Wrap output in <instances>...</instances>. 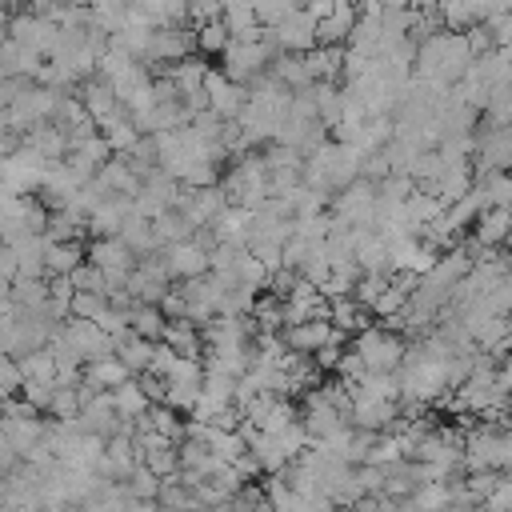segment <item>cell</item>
Returning a JSON list of instances; mask_svg holds the SVG:
<instances>
[{
  "label": "cell",
  "instance_id": "cell-1",
  "mask_svg": "<svg viewBox=\"0 0 512 512\" xmlns=\"http://www.w3.org/2000/svg\"><path fill=\"white\" fill-rule=\"evenodd\" d=\"M360 356H364V364H368V372H400L404 368V356H408V340L396 332V328H364L360 336H356V344H352Z\"/></svg>",
  "mask_w": 512,
  "mask_h": 512
},
{
  "label": "cell",
  "instance_id": "cell-3",
  "mask_svg": "<svg viewBox=\"0 0 512 512\" xmlns=\"http://www.w3.org/2000/svg\"><path fill=\"white\" fill-rule=\"evenodd\" d=\"M276 56H280V52L268 44V36H264V40H232L228 52H224V76L248 88V84H256V80L272 68Z\"/></svg>",
  "mask_w": 512,
  "mask_h": 512
},
{
  "label": "cell",
  "instance_id": "cell-22",
  "mask_svg": "<svg viewBox=\"0 0 512 512\" xmlns=\"http://www.w3.org/2000/svg\"><path fill=\"white\" fill-rule=\"evenodd\" d=\"M408 500L416 512H448L452 508V484H420Z\"/></svg>",
  "mask_w": 512,
  "mask_h": 512
},
{
  "label": "cell",
  "instance_id": "cell-10",
  "mask_svg": "<svg viewBox=\"0 0 512 512\" xmlns=\"http://www.w3.org/2000/svg\"><path fill=\"white\" fill-rule=\"evenodd\" d=\"M288 352H300V356H316L324 344L336 340V324L332 320H304V324H292L280 332Z\"/></svg>",
  "mask_w": 512,
  "mask_h": 512
},
{
  "label": "cell",
  "instance_id": "cell-11",
  "mask_svg": "<svg viewBox=\"0 0 512 512\" xmlns=\"http://www.w3.org/2000/svg\"><path fill=\"white\" fill-rule=\"evenodd\" d=\"M472 240L480 248H500L504 240H512V208H488L480 212V220L472 224Z\"/></svg>",
  "mask_w": 512,
  "mask_h": 512
},
{
  "label": "cell",
  "instance_id": "cell-6",
  "mask_svg": "<svg viewBox=\"0 0 512 512\" xmlns=\"http://www.w3.org/2000/svg\"><path fill=\"white\" fill-rule=\"evenodd\" d=\"M268 44H272L276 52L304 56V52L316 48V20H312L304 8H296V12H288L276 28H268Z\"/></svg>",
  "mask_w": 512,
  "mask_h": 512
},
{
  "label": "cell",
  "instance_id": "cell-4",
  "mask_svg": "<svg viewBox=\"0 0 512 512\" xmlns=\"http://www.w3.org/2000/svg\"><path fill=\"white\" fill-rule=\"evenodd\" d=\"M376 208H380V188L364 176L332 196V216L352 224V228H372L376 232Z\"/></svg>",
  "mask_w": 512,
  "mask_h": 512
},
{
  "label": "cell",
  "instance_id": "cell-21",
  "mask_svg": "<svg viewBox=\"0 0 512 512\" xmlns=\"http://www.w3.org/2000/svg\"><path fill=\"white\" fill-rule=\"evenodd\" d=\"M436 12H440V20H444V32H468V28L480 24L472 0H440Z\"/></svg>",
  "mask_w": 512,
  "mask_h": 512
},
{
  "label": "cell",
  "instance_id": "cell-27",
  "mask_svg": "<svg viewBox=\"0 0 512 512\" xmlns=\"http://www.w3.org/2000/svg\"><path fill=\"white\" fill-rule=\"evenodd\" d=\"M36 412H48L52 400H56V384L52 380H24V392H20Z\"/></svg>",
  "mask_w": 512,
  "mask_h": 512
},
{
  "label": "cell",
  "instance_id": "cell-18",
  "mask_svg": "<svg viewBox=\"0 0 512 512\" xmlns=\"http://www.w3.org/2000/svg\"><path fill=\"white\" fill-rule=\"evenodd\" d=\"M112 400H116L120 420H140V416H148V412H152V400H148V392L140 388V380L120 384V388L112 392Z\"/></svg>",
  "mask_w": 512,
  "mask_h": 512
},
{
  "label": "cell",
  "instance_id": "cell-29",
  "mask_svg": "<svg viewBox=\"0 0 512 512\" xmlns=\"http://www.w3.org/2000/svg\"><path fill=\"white\" fill-rule=\"evenodd\" d=\"M104 308H108V296H100V292H76V300H72V316H80V320H96Z\"/></svg>",
  "mask_w": 512,
  "mask_h": 512
},
{
  "label": "cell",
  "instance_id": "cell-2",
  "mask_svg": "<svg viewBox=\"0 0 512 512\" xmlns=\"http://www.w3.org/2000/svg\"><path fill=\"white\" fill-rule=\"evenodd\" d=\"M464 468L468 472H500L512 468V432L476 428L464 436Z\"/></svg>",
  "mask_w": 512,
  "mask_h": 512
},
{
  "label": "cell",
  "instance_id": "cell-25",
  "mask_svg": "<svg viewBox=\"0 0 512 512\" xmlns=\"http://www.w3.org/2000/svg\"><path fill=\"white\" fill-rule=\"evenodd\" d=\"M124 488H128V496L132 500H160V488H164V480L152 472V468H136L128 480H124Z\"/></svg>",
  "mask_w": 512,
  "mask_h": 512
},
{
  "label": "cell",
  "instance_id": "cell-23",
  "mask_svg": "<svg viewBox=\"0 0 512 512\" xmlns=\"http://www.w3.org/2000/svg\"><path fill=\"white\" fill-rule=\"evenodd\" d=\"M228 44H232V32H228L224 20H216V24H200V28H196V48H200V56H224Z\"/></svg>",
  "mask_w": 512,
  "mask_h": 512
},
{
  "label": "cell",
  "instance_id": "cell-17",
  "mask_svg": "<svg viewBox=\"0 0 512 512\" xmlns=\"http://www.w3.org/2000/svg\"><path fill=\"white\" fill-rule=\"evenodd\" d=\"M152 228H156V236H160V244H164V248H168V244H184V240H192V236H196L192 220H188L180 208L160 212V216L152 220Z\"/></svg>",
  "mask_w": 512,
  "mask_h": 512
},
{
  "label": "cell",
  "instance_id": "cell-26",
  "mask_svg": "<svg viewBox=\"0 0 512 512\" xmlns=\"http://www.w3.org/2000/svg\"><path fill=\"white\" fill-rule=\"evenodd\" d=\"M72 284H76V292H100V296H108L112 288H108V272L104 268H96L92 260H84L76 272H72Z\"/></svg>",
  "mask_w": 512,
  "mask_h": 512
},
{
  "label": "cell",
  "instance_id": "cell-8",
  "mask_svg": "<svg viewBox=\"0 0 512 512\" xmlns=\"http://www.w3.org/2000/svg\"><path fill=\"white\" fill-rule=\"evenodd\" d=\"M76 96H80V104L88 108V116H92L96 124H108L112 116H120V112H124V104H120V96H116L112 80H104L100 72H96L92 80H84V84L76 88Z\"/></svg>",
  "mask_w": 512,
  "mask_h": 512
},
{
  "label": "cell",
  "instance_id": "cell-12",
  "mask_svg": "<svg viewBox=\"0 0 512 512\" xmlns=\"http://www.w3.org/2000/svg\"><path fill=\"white\" fill-rule=\"evenodd\" d=\"M156 340H144V336H136V332H128V336H120L116 340V356L128 364V372L132 376H144L148 368H152V360H156Z\"/></svg>",
  "mask_w": 512,
  "mask_h": 512
},
{
  "label": "cell",
  "instance_id": "cell-14",
  "mask_svg": "<svg viewBox=\"0 0 512 512\" xmlns=\"http://www.w3.org/2000/svg\"><path fill=\"white\" fill-rule=\"evenodd\" d=\"M128 380H136V376L128 372V364H124L120 356H108V360H96V364L84 368V384H92V388H100V392H116V388L128 384Z\"/></svg>",
  "mask_w": 512,
  "mask_h": 512
},
{
  "label": "cell",
  "instance_id": "cell-15",
  "mask_svg": "<svg viewBox=\"0 0 512 512\" xmlns=\"http://www.w3.org/2000/svg\"><path fill=\"white\" fill-rule=\"evenodd\" d=\"M368 316H372V312H368L356 296H340V300H332V312H328V320H332V324H336V332H344V336H348V332H352V336H360L364 328H372V324H368Z\"/></svg>",
  "mask_w": 512,
  "mask_h": 512
},
{
  "label": "cell",
  "instance_id": "cell-28",
  "mask_svg": "<svg viewBox=\"0 0 512 512\" xmlns=\"http://www.w3.org/2000/svg\"><path fill=\"white\" fill-rule=\"evenodd\" d=\"M224 20V0H188V24L200 28V24H216Z\"/></svg>",
  "mask_w": 512,
  "mask_h": 512
},
{
  "label": "cell",
  "instance_id": "cell-19",
  "mask_svg": "<svg viewBox=\"0 0 512 512\" xmlns=\"http://www.w3.org/2000/svg\"><path fill=\"white\" fill-rule=\"evenodd\" d=\"M280 84H288L292 92H300V88H312V76H308V64H304V56H292V52H280L276 60H272V68H268Z\"/></svg>",
  "mask_w": 512,
  "mask_h": 512
},
{
  "label": "cell",
  "instance_id": "cell-16",
  "mask_svg": "<svg viewBox=\"0 0 512 512\" xmlns=\"http://www.w3.org/2000/svg\"><path fill=\"white\" fill-rule=\"evenodd\" d=\"M100 180H104V184H108L116 196H136V192L144 188V180L132 172V164H128L124 156H112V160L100 168Z\"/></svg>",
  "mask_w": 512,
  "mask_h": 512
},
{
  "label": "cell",
  "instance_id": "cell-5",
  "mask_svg": "<svg viewBox=\"0 0 512 512\" xmlns=\"http://www.w3.org/2000/svg\"><path fill=\"white\" fill-rule=\"evenodd\" d=\"M400 420H404V404L400 400H388V396H372L364 388H352V424L356 428L380 436V432H392Z\"/></svg>",
  "mask_w": 512,
  "mask_h": 512
},
{
  "label": "cell",
  "instance_id": "cell-7",
  "mask_svg": "<svg viewBox=\"0 0 512 512\" xmlns=\"http://www.w3.org/2000/svg\"><path fill=\"white\" fill-rule=\"evenodd\" d=\"M204 92H208V108H212L216 116H224V120H240V112L248 108V88L236 84V80H228L224 68H212V72H208Z\"/></svg>",
  "mask_w": 512,
  "mask_h": 512
},
{
  "label": "cell",
  "instance_id": "cell-13",
  "mask_svg": "<svg viewBox=\"0 0 512 512\" xmlns=\"http://www.w3.org/2000/svg\"><path fill=\"white\" fill-rule=\"evenodd\" d=\"M84 260H88V248H84L80 240H64V244H52V240H48V252H44L48 276H72Z\"/></svg>",
  "mask_w": 512,
  "mask_h": 512
},
{
  "label": "cell",
  "instance_id": "cell-20",
  "mask_svg": "<svg viewBox=\"0 0 512 512\" xmlns=\"http://www.w3.org/2000/svg\"><path fill=\"white\" fill-rule=\"evenodd\" d=\"M128 320H132V332H136V336H144V340H156V344L164 340L168 316H164V312H160L156 304H136Z\"/></svg>",
  "mask_w": 512,
  "mask_h": 512
},
{
  "label": "cell",
  "instance_id": "cell-24",
  "mask_svg": "<svg viewBox=\"0 0 512 512\" xmlns=\"http://www.w3.org/2000/svg\"><path fill=\"white\" fill-rule=\"evenodd\" d=\"M20 368H24L28 380H52L56 384V352H52V344L48 348H36V352H24L20 356Z\"/></svg>",
  "mask_w": 512,
  "mask_h": 512
},
{
  "label": "cell",
  "instance_id": "cell-9",
  "mask_svg": "<svg viewBox=\"0 0 512 512\" xmlns=\"http://www.w3.org/2000/svg\"><path fill=\"white\" fill-rule=\"evenodd\" d=\"M164 264H168L172 280H176V284H184V280H196V276H204V272H208L212 252H208V248H200L196 240H184V244H168V248H164Z\"/></svg>",
  "mask_w": 512,
  "mask_h": 512
},
{
  "label": "cell",
  "instance_id": "cell-30",
  "mask_svg": "<svg viewBox=\"0 0 512 512\" xmlns=\"http://www.w3.org/2000/svg\"><path fill=\"white\" fill-rule=\"evenodd\" d=\"M508 408H512V392H508Z\"/></svg>",
  "mask_w": 512,
  "mask_h": 512
}]
</instances>
